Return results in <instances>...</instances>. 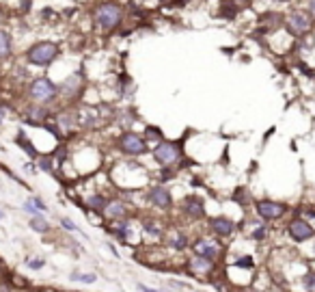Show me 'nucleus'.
<instances>
[{
	"label": "nucleus",
	"mask_w": 315,
	"mask_h": 292,
	"mask_svg": "<svg viewBox=\"0 0 315 292\" xmlns=\"http://www.w3.org/2000/svg\"><path fill=\"white\" fill-rule=\"evenodd\" d=\"M222 11H224V15H227V20H233V18H236V13H238V7L229 0L227 5H222Z\"/></svg>",
	"instance_id": "obj_20"
},
{
	"label": "nucleus",
	"mask_w": 315,
	"mask_h": 292,
	"mask_svg": "<svg viewBox=\"0 0 315 292\" xmlns=\"http://www.w3.org/2000/svg\"><path fill=\"white\" fill-rule=\"evenodd\" d=\"M59 52H61L59 44H54V42H35L26 50V61L30 65H35V67H48V65H52L56 61Z\"/></svg>",
	"instance_id": "obj_1"
},
{
	"label": "nucleus",
	"mask_w": 315,
	"mask_h": 292,
	"mask_svg": "<svg viewBox=\"0 0 315 292\" xmlns=\"http://www.w3.org/2000/svg\"><path fill=\"white\" fill-rule=\"evenodd\" d=\"M119 148H121V152L130 154V156H141V154L147 152V143H145V136H141V134L125 132L119 139Z\"/></svg>",
	"instance_id": "obj_5"
},
{
	"label": "nucleus",
	"mask_w": 315,
	"mask_h": 292,
	"mask_svg": "<svg viewBox=\"0 0 315 292\" xmlns=\"http://www.w3.org/2000/svg\"><path fill=\"white\" fill-rule=\"evenodd\" d=\"M86 206L91 210H104L106 208V197H102V195H91V197L86 199Z\"/></svg>",
	"instance_id": "obj_15"
},
{
	"label": "nucleus",
	"mask_w": 315,
	"mask_h": 292,
	"mask_svg": "<svg viewBox=\"0 0 315 292\" xmlns=\"http://www.w3.org/2000/svg\"><path fill=\"white\" fill-rule=\"evenodd\" d=\"M11 50H13V39L7 30L0 28V61L3 59H9L11 56Z\"/></svg>",
	"instance_id": "obj_12"
},
{
	"label": "nucleus",
	"mask_w": 315,
	"mask_h": 292,
	"mask_svg": "<svg viewBox=\"0 0 315 292\" xmlns=\"http://www.w3.org/2000/svg\"><path fill=\"white\" fill-rule=\"evenodd\" d=\"M313 18H311V13L309 11H302V9H294V11H289L285 15V22H283V26L287 28V32L292 37H304V35H309L311 28H313Z\"/></svg>",
	"instance_id": "obj_3"
},
{
	"label": "nucleus",
	"mask_w": 315,
	"mask_h": 292,
	"mask_svg": "<svg viewBox=\"0 0 315 292\" xmlns=\"http://www.w3.org/2000/svg\"><path fill=\"white\" fill-rule=\"evenodd\" d=\"M74 281H84V283H93L95 281V275L93 273H74L71 275Z\"/></svg>",
	"instance_id": "obj_19"
},
{
	"label": "nucleus",
	"mask_w": 315,
	"mask_h": 292,
	"mask_svg": "<svg viewBox=\"0 0 315 292\" xmlns=\"http://www.w3.org/2000/svg\"><path fill=\"white\" fill-rule=\"evenodd\" d=\"M265 234V227H259V230H255V238H263Z\"/></svg>",
	"instance_id": "obj_28"
},
{
	"label": "nucleus",
	"mask_w": 315,
	"mask_h": 292,
	"mask_svg": "<svg viewBox=\"0 0 315 292\" xmlns=\"http://www.w3.org/2000/svg\"><path fill=\"white\" fill-rule=\"evenodd\" d=\"M61 223H63V227H65V230H71V232H80L78 227H76L74 223L69 221V218H61Z\"/></svg>",
	"instance_id": "obj_23"
},
{
	"label": "nucleus",
	"mask_w": 315,
	"mask_h": 292,
	"mask_svg": "<svg viewBox=\"0 0 315 292\" xmlns=\"http://www.w3.org/2000/svg\"><path fill=\"white\" fill-rule=\"evenodd\" d=\"M153 158H156L158 165L171 167L179 160V148L175 143H158V148L153 150Z\"/></svg>",
	"instance_id": "obj_6"
},
{
	"label": "nucleus",
	"mask_w": 315,
	"mask_h": 292,
	"mask_svg": "<svg viewBox=\"0 0 315 292\" xmlns=\"http://www.w3.org/2000/svg\"><path fill=\"white\" fill-rule=\"evenodd\" d=\"M171 245H173L175 249H184V247H186V238L182 236L179 232H175V234H173V238H171Z\"/></svg>",
	"instance_id": "obj_22"
},
{
	"label": "nucleus",
	"mask_w": 315,
	"mask_h": 292,
	"mask_svg": "<svg viewBox=\"0 0 315 292\" xmlns=\"http://www.w3.org/2000/svg\"><path fill=\"white\" fill-rule=\"evenodd\" d=\"M306 11H309L311 18L315 20V0H309V3H306Z\"/></svg>",
	"instance_id": "obj_25"
},
{
	"label": "nucleus",
	"mask_w": 315,
	"mask_h": 292,
	"mask_svg": "<svg viewBox=\"0 0 315 292\" xmlns=\"http://www.w3.org/2000/svg\"><path fill=\"white\" fill-rule=\"evenodd\" d=\"M192 251H195L201 260H214L216 253H218V247L214 245V242H209V240H197L195 247H192Z\"/></svg>",
	"instance_id": "obj_11"
},
{
	"label": "nucleus",
	"mask_w": 315,
	"mask_h": 292,
	"mask_svg": "<svg viewBox=\"0 0 315 292\" xmlns=\"http://www.w3.org/2000/svg\"><path fill=\"white\" fill-rule=\"evenodd\" d=\"M306 288L315 290V275H309V277H306Z\"/></svg>",
	"instance_id": "obj_26"
},
{
	"label": "nucleus",
	"mask_w": 315,
	"mask_h": 292,
	"mask_svg": "<svg viewBox=\"0 0 315 292\" xmlns=\"http://www.w3.org/2000/svg\"><path fill=\"white\" fill-rule=\"evenodd\" d=\"M0 218H3V214H0Z\"/></svg>",
	"instance_id": "obj_32"
},
{
	"label": "nucleus",
	"mask_w": 315,
	"mask_h": 292,
	"mask_svg": "<svg viewBox=\"0 0 315 292\" xmlns=\"http://www.w3.org/2000/svg\"><path fill=\"white\" fill-rule=\"evenodd\" d=\"M285 212V206L279 204V201H272V199H261L257 201V214L261 218H279Z\"/></svg>",
	"instance_id": "obj_7"
},
{
	"label": "nucleus",
	"mask_w": 315,
	"mask_h": 292,
	"mask_svg": "<svg viewBox=\"0 0 315 292\" xmlns=\"http://www.w3.org/2000/svg\"><path fill=\"white\" fill-rule=\"evenodd\" d=\"M209 225H212V230L218 234V236H231L233 230H236V225H233L231 218L227 216H214V218H209Z\"/></svg>",
	"instance_id": "obj_10"
},
{
	"label": "nucleus",
	"mask_w": 315,
	"mask_h": 292,
	"mask_svg": "<svg viewBox=\"0 0 315 292\" xmlns=\"http://www.w3.org/2000/svg\"><path fill=\"white\" fill-rule=\"evenodd\" d=\"M160 139H162V132H160L158 128L149 126L147 130H145V141H160Z\"/></svg>",
	"instance_id": "obj_18"
},
{
	"label": "nucleus",
	"mask_w": 315,
	"mask_h": 292,
	"mask_svg": "<svg viewBox=\"0 0 315 292\" xmlns=\"http://www.w3.org/2000/svg\"><path fill=\"white\" fill-rule=\"evenodd\" d=\"M48 115V111L41 106V104H37V106H30V117L33 119H28L30 124H37V121H43Z\"/></svg>",
	"instance_id": "obj_16"
},
{
	"label": "nucleus",
	"mask_w": 315,
	"mask_h": 292,
	"mask_svg": "<svg viewBox=\"0 0 315 292\" xmlns=\"http://www.w3.org/2000/svg\"><path fill=\"white\" fill-rule=\"evenodd\" d=\"M277 3H289V0H277Z\"/></svg>",
	"instance_id": "obj_31"
},
{
	"label": "nucleus",
	"mask_w": 315,
	"mask_h": 292,
	"mask_svg": "<svg viewBox=\"0 0 315 292\" xmlns=\"http://www.w3.org/2000/svg\"><path fill=\"white\" fill-rule=\"evenodd\" d=\"M26 204H28L30 208H35V210H37V212H46V210H48V208H46V204H43V201H41V199H37V197H30V199L26 201Z\"/></svg>",
	"instance_id": "obj_21"
},
{
	"label": "nucleus",
	"mask_w": 315,
	"mask_h": 292,
	"mask_svg": "<svg viewBox=\"0 0 315 292\" xmlns=\"http://www.w3.org/2000/svg\"><path fill=\"white\" fill-rule=\"evenodd\" d=\"M289 234L296 242H302V240H309L313 236V227L304 221V218H294L289 223Z\"/></svg>",
	"instance_id": "obj_8"
},
{
	"label": "nucleus",
	"mask_w": 315,
	"mask_h": 292,
	"mask_svg": "<svg viewBox=\"0 0 315 292\" xmlns=\"http://www.w3.org/2000/svg\"><path fill=\"white\" fill-rule=\"evenodd\" d=\"M56 93H59V87H56V83H52L50 78H35L33 83H30V97L37 102H50L56 97Z\"/></svg>",
	"instance_id": "obj_4"
},
{
	"label": "nucleus",
	"mask_w": 315,
	"mask_h": 292,
	"mask_svg": "<svg viewBox=\"0 0 315 292\" xmlns=\"http://www.w3.org/2000/svg\"><path fill=\"white\" fill-rule=\"evenodd\" d=\"M28 266H30V269H41V266H43V260L37 258V260H33V262H28Z\"/></svg>",
	"instance_id": "obj_24"
},
{
	"label": "nucleus",
	"mask_w": 315,
	"mask_h": 292,
	"mask_svg": "<svg viewBox=\"0 0 315 292\" xmlns=\"http://www.w3.org/2000/svg\"><path fill=\"white\" fill-rule=\"evenodd\" d=\"M145 230L151 232V234H160V230H158V227H153V223H147V225H145Z\"/></svg>",
	"instance_id": "obj_27"
},
{
	"label": "nucleus",
	"mask_w": 315,
	"mask_h": 292,
	"mask_svg": "<svg viewBox=\"0 0 315 292\" xmlns=\"http://www.w3.org/2000/svg\"><path fill=\"white\" fill-rule=\"evenodd\" d=\"M30 227H33L35 232H39V234L48 232V223H46V221H43V218L39 216V214H35V218H33V221H30Z\"/></svg>",
	"instance_id": "obj_17"
},
{
	"label": "nucleus",
	"mask_w": 315,
	"mask_h": 292,
	"mask_svg": "<svg viewBox=\"0 0 315 292\" xmlns=\"http://www.w3.org/2000/svg\"><path fill=\"white\" fill-rule=\"evenodd\" d=\"M149 201L153 206H158V208H162V210H166V208H171V204H173V197H171V193H168L164 186H156V189H151L149 191Z\"/></svg>",
	"instance_id": "obj_9"
},
{
	"label": "nucleus",
	"mask_w": 315,
	"mask_h": 292,
	"mask_svg": "<svg viewBox=\"0 0 315 292\" xmlns=\"http://www.w3.org/2000/svg\"><path fill=\"white\" fill-rule=\"evenodd\" d=\"M93 18L102 30H115L123 20V7L117 3H100L93 11Z\"/></svg>",
	"instance_id": "obj_2"
},
{
	"label": "nucleus",
	"mask_w": 315,
	"mask_h": 292,
	"mask_svg": "<svg viewBox=\"0 0 315 292\" xmlns=\"http://www.w3.org/2000/svg\"><path fill=\"white\" fill-rule=\"evenodd\" d=\"M186 212H188L192 218H201L205 214V210H203V206H201V201H197V199H188L186 201Z\"/></svg>",
	"instance_id": "obj_14"
},
{
	"label": "nucleus",
	"mask_w": 315,
	"mask_h": 292,
	"mask_svg": "<svg viewBox=\"0 0 315 292\" xmlns=\"http://www.w3.org/2000/svg\"><path fill=\"white\" fill-rule=\"evenodd\" d=\"M5 113H7V111H5L3 106H0V119H3V117H5Z\"/></svg>",
	"instance_id": "obj_30"
},
{
	"label": "nucleus",
	"mask_w": 315,
	"mask_h": 292,
	"mask_svg": "<svg viewBox=\"0 0 315 292\" xmlns=\"http://www.w3.org/2000/svg\"><path fill=\"white\" fill-rule=\"evenodd\" d=\"M104 214L108 218H119L125 214V206L121 204V201H110V204H106V208H104Z\"/></svg>",
	"instance_id": "obj_13"
},
{
	"label": "nucleus",
	"mask_w": 315,
	"mask_h": 292,
	"mask_svg": "<svg viewBox=\"0 0 315 292\" xmlns=\"http://www.w3.org/2000/svg\"><path fill=\"white\" fill-rule=\"evenodd\" d=\"M139 290H141V292H158V290H153V288H149V286H141V283H139Z\"/></svg>",
	"instance_id": "obj_29"
}]
</instances>
